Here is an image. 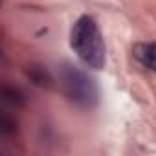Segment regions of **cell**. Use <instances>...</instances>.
<instances>
[{
    "label": "cell",
    "instance_id": "4",
    "mask_svg": "<svg viewBox=\"0 0 156 156\" xmlns=\"http://www.w3.org/2000/svg\"><path fill=\"white\" fill-rule=\"evenodd\" d=\"M26 77L35 87H41V88H48L53 83L51 73L46 70V66H41V64H30L26 68Z\"/></svg>",
    "mask_w": 156,
    "mask_h": 156
},
{
    "label": "cell",
    "instance_id": "2",
    "mask_svg": "<svg viewBox=\"0 0 156 156\" xmlns=\"http://www.w3.org/2000/svg\"><path fill=\"white\" fill-rule=\"evenodd\" d=\"M59 85L64 96L81 108H94L99 101V90L92 77L73 64L59 68Z\"/></svg>",
    "mask_w": 156,
    "mask_h": 156
},
{
    "label": "cell",
    "instance_id": "3",
    "mask_svg": "<svg viewBox=\"0 0 156 156\" xmlns=\"http://www.w3.org/2000/svg\"><path fill=\"white\" fill-rule=\"evenodd\" d=\"M132 55L143 68L156 73V41H152V42H138L132 48Z\"/></svg>",
    "mask_w": 156,
    "mask_h": 156
},
{
    "label": "cell",
    "instance_id": "6",
    "mask_svg": "<svg viewBox=\"0 0 156 156\" xmlns=\"http://www.w3.org/2000/svg\"><path fill=\"white\" fill-rule=\"evenodd\" d=\"M17 121L11 118V116H8V114H2L0 116V132H2L4 136H13V134H17Z\"/></svg>",
    "mask_w": 156,
    "mask_h": 156
},
{
    "label": "cell",
    "instance_id": "1",
    "mask_svg": "<svg viewBox=\"0 0 156 156\" xmlns=\"http://www.w3.org/2000/svg\"><path fill=\"white\" fill-rule=\"evenodd\" d=\"M70 48L88 68H94V70L105 68L107 48H105L103 33L92 17L83 15L75 20L70 31Z\"/></svg>",
    "mask_w": 156,
    "mask_h": 156
},
{
    "label": "cell",
    "instance_id": "5",
    "mask_svg": "<svg viewBox=\"0 0 156 156\" xmlns=\"http://www.w3.org/2000/svg\"><path fill=\"white\" fill-rule=\"evenodd\" d=\"M0 94H2V99L6 103H9L11 107H24L26 105V96L20 88L17 87H11V85H2V90H0Z\"/></svg>",
    "mask_w": 156,
    "mask_h": 156
}]
</instances>
